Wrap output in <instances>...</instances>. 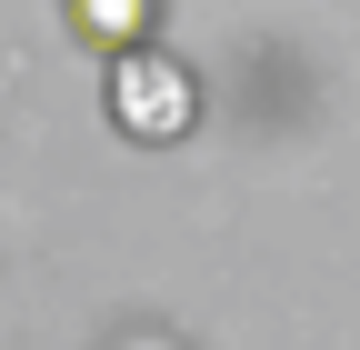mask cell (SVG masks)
Masks as SVG:
<instances>
[{"label":"cell","instance_id":"2","mask_svg":"<svg viewBox=\"0 0 360 350\" xmlns=\"http://www.w3.org/2000/svg\"><path fill=\"white\" fill-rule=\"evenodd\" d=\"M60 20H70V40H80V51L120 60V51H141V40H150L160 0H60Z\"/></svg>","mask_w":360,"mask_h":350},{"label":"cell","instance_id":"1","mask_svg":"<svg viewBox=\"0 0 360 350\" xmlns=\"http://www.w3.org/2000/svg\"><path fill=\"white\" fill-rule=\"evenodd\" d=\"M101 101H110V130H120V141L170 150V141H191V130H200V70H191V60H170L160 40H141V51H120V60H110Z\"/></svg>","mask_w":360,"mask_h":350}]
</instances>
